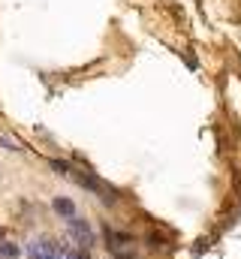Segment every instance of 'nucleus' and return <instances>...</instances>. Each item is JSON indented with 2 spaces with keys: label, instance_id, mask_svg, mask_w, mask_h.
<instances>
[{
  "label": "nucleus",
  "instance_id": "2",
  "mask_svg": "<svg viewBox=\"0 0 241 259\" xmlns=\"http://www.w3.org/2000/svg\"><path fill=\"white\" fill-rule=\"evenodd\" d=\"M30 259H60V250L55 241H46V238H39V241H33L30 244Z\"/></svg>",
  "mask_w": 241,
  "mask_h": 259
},
{
  "label": "nucleus",
  "instance_id": "1",
  "mask_svg": "<svg viewBox=\"0 0 241 259\" xmlns=\"http://www.w3.org/2000/svg\"><path fill=\"white\" fill-rule=\"evenodd\" d=\"M69 235H72V244H78V250H91L94 247V232H91V226L85 223V220H75V217H69Z\"/></svg>",
  "mask_w": 241,
  "mask_h": 259
},
{
  "label": "nucleus",
  "instance_id": "6",
  "mask_svg": "<svg viewBox=\"0 0 241 259\" xmlns=\"http://www.w3.org/2000/svg\"><path fill=\"white\" fill-rule=\"evenodd\" d=\"M66 259H88V253L78 250V247H72V250H66Z\"/></svg>",
  "mask_w": 241,
  "mask_h": 259
},
{
  "label": "nucleus",
  "instance_id": "3",
  "mask_svg": "<svg viewBox=\"0 0 241 259\" xmlns=\"http://www.w3.org/2000/svg\"><path fill=\"white\" fill-rule=\"evenodd\" d=\"M55 211L60 217H75V205L69 199H55Z\"/></svg>",
  "mask_w": 241,
  "mask_h": 259
},
{
  "label": "nucleus",
  "instance_id": "4",
  "mask_svg": "<svg viewBox=\"0 0 241 259\" xmlns=\"http://www.w3.org/2000/svg\"><path fill=\"white\" fill-rule=\"evenodd\" d=\"M18 253H21V250H18L15 244H0V256L3 259H15Z\"/></svg>",
  "mask_w": 241,
  "mask_h": 259
},
{
  "label": "nucleus",
  "instance_id": "5",
  "mask_svg": "<svg viewBox=\"0 0 241 259\" xmlns=\"http://www.w3.org/2000/svg\"><path fill=\"white\" fill-rule=\"evenodd\" d=\"M0 142H3V145H6L9 151H21V145H18V142H15V139H12L9 133H0Z\"/></svg>",
  "mask_w": 241,
  "mask_h": 259
}]
</instances>
